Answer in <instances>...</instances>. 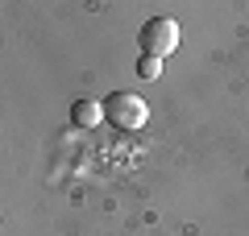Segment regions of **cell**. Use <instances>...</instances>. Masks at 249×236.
<instances>
[{
	"mask_svg": "<svg viewBox=\"0 0 249 236\" xmlns=\"http://www.w3.org/2000/svg\"><path fill=\"white\" fill-rule=\"evenodd\" d=\"M104 120L112 124V129L133 133V129H142V124L150 120V108H145V100L133 96V91H116V96H108V104H104Z\"/></svg>",
	"mask_w": 249,
	"mask_h": 236,
	"instance_id": "6da1fadb",
	"label": "cell"
},
{
	"mask_svg": "<svg viewBox=\"0 0 249 236\" xmlns=\"http://www.w3.org/2000/svg\"><path fill=\"white\" fill-rule=\"evenodd\" d=\"M178 46V21L175 17H154L142 25V54H154V58H166Z\"/></svg>",
	"mask_w": 249,
	"mask_h": 236,
	"instance_id": "7a4b0ae2",
	"label": "cell"
},
{
	"mask_svg": "<svg viewBox=\"0 0 249 236\" xmlns=\"http://www.w3.org/2000/svg\"><path fill=\"white\" fill-rule=\"evenodd\" d=\"M71 120L79 124V129H96V124H104V104H100V100H79V104L71 108Z\"/></svg>",
	"mask_w": 249,
	"mask_h": 236,
	"instance_id": "3957f363",
	"label": "cell"
},
{
	"mask_svg": "<svg viewBox=\"0 0 249 236\" xmlns=\"http://www.w3.org/2000/svg\"><path fill=\"white\" fill-rule=\"evenodd\" d=\"M137 75H142V79H158V75H162V58L142 54V58H137Z\"/></svg>",
	"mask_w": 249,
	"mask_h": 236,
	"instance_id": "277c9868",
	"label": "cell"
}]
</instances>
